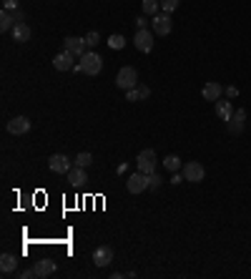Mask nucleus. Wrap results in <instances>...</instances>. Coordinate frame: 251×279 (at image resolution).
Segmentation results:
<instances>
[{
    "label": "nucleus",
    "mask_w": 251,
    "mask_h": 279,
    "mask_svg": "<svg viewBox=\"0 0 251 279\" xmlns=\"http://www.w3.org/2000/svg\"><path fill=\"white\" fill-rule=\"evenodd\" d=\"M53 66H56V70H73L75 68V56H73L70 51L63 48L61 53L53 58Z\"/></svg>",
    "instance_id": "nucleus-11"
},
{
    "label": "nucleus",
    "mask_w": 251,
    "mask_h": 279,
    "mask_svg": "<svg viewBox=\"0 0 251 279\" xmlns=\"http://www.w3.org/2000/svg\"><path fill=\"white\" fill-rule=\"evenodd\" d=\"M65 176H68L70 186H83V184L88 181V176H86V169H83V166H75V169H70Z\"/></svg>",
    "instance_id": "nucleus-17"
},
{
    "label": "nucleus",
    "mask_w": 251,
    "mask_h": 279,
    "mask_svg": "<svg viewBox=\"0 0 251 279\" xmlns=\"http://www.w3.org/2000/svg\"><path fill=\"white\" fill-rule=\"evenodd\" d=\"M13 25H15V13L3 8V10H0V30H3V33H10Z\"/></svg>",
    "instance_id": "nucleus-19"
},
{
    "label": "nucleus",
    "mask_w": 251,
    "mask_h": 279,
    "mask_svg": "<svg viewBox=\"0 0 251 279\" xmlns=\"http://www.w3.org/2000/svg\"><path fill=\"white\" fill-rule=\"evenodd\" d=\"M126 101H131V103H136V101H141V98H138V91H136V88H131V91H126Z\"/></svg>",
    "instance_id": "nucleus-29"
},
{
    "label": "nucleus",
    "mask_w": 251,
    "mask_h": 279,
    "mask_svg": "<svg viewBox=\"0 0 251 279\" xmlns=\"http://www.w3.org/2000/svg\"><path fill=\"white\" fill-rule=\"evenodd\" d=\"M8 131H10L13 136H23V134H28V131H30V118H25V116H15V118H10V121H8Z\"/></svg>",
    "instance_id": "nucleus-10"
},
{
    "label": "nucleus",
    "mask_w": 251,
    "mask_h": 279,
    "mask_svg": "<svg viewBox=\"0 0 251 279\" xmlns=\"http://www.w3.org/2000/svg\"><path fill=\"white\" fill-rule=\"evenodd\" d=\"M244 121H246V111H244V108H239V111H234L231 121H226V126H229V131L236 136V134H241V131H244Z\"/></svg>",
    "instance_id": "nucleus-15"
},
{
    "label": "nucleus",
    "mask_w": 251,
    "mask_h": 279,
    "mask_svg": "<svg viewBox=\"0 0 251 279\" xmlns=\"http://www.w3.org/2000/svg\"><path fill=\"white\" fill-rule=\"evenodd\" d=\"M53 272H56V262H51V259H40V262H35V267H33V274L38 279L51 277Z\"/></svg>",
    "instance_id": "nucleus-16"
},
{
    "label": "nucleus",
    "mask_w": 251,
    "mask_h": 279,
    "mask_svg": "<svg viewBox=\"0 0 251 279\" xmlns=\"http://www.w3.org/2000/svg\"><path fill=\"white\" fill-rule=\"evenodd\" d=\"M133 43H136V51L151 53V51H153V43H156V33H153L151 28H141V30H136Z\"/></svg>",
    "instance_id": "nucleus-2"
},
{
    "label": "nucleus",
    "mask_w": 251,
    "mask_h": 279,
    "mask_svg": "<svg viewBox=\"0 0 251 279\" xmlns=\"http://www.w3.org/2000/svg\"><path fill=\"white\" fill-rule=\"evenodd\" d=\"M15 267H18V259H15L13 254H3V257H0V269H3V274H13Z\"/></svg>",
    "instance_id": "nucleus-20"
},
{
    "label": "nucleus",
    "mask_w": 251,
    "mask_h": 279,
    "mask_svg": "<svg viewBox=\"0 0 251 279\" xmlns=\"http://www.w3.org/2000/svg\"><path fill=\"white\" fill-rule=\"evenodd\" d=\"M5 10H18V0H3Z\"/></svg>",
    "instance_id": "nucleus-32"
},
{
    "label": "nucleus",
    "mask_w": 251,
    "mask_h": 279,
    "mask_svg": "<svg viewBox=\"0 0 251 279\" xmlns=\"http://www.w3.org/2000/svg\"><path fill=\"white\" fill-rule=\"evenodd\" d=\"M91 164H93V156H91L88 151H83V153L75 156V166H83V169H86V166H91Z\"/></svg>",
    "instance_id": "nucleus-23"
},
{
    "label": "nucleus",
    "mask_w": 251,
    "mask_h": 279,
    "mask_svg": "<svg viewBox=\"0 0 251 279\" xmlns=\"http://www.w3.org/2000/svg\"><path fill=\"white\" fill-rule=\"evenodd\" d=\"M48 166H51L53 174H68V171L73 169V164H70V158H68L65 153H53V156L48 158Z\"/></svg>",
    "instance_id": "nucleus-8"
},
{
    "label": "nucleus",
    "mask_w": 251,
    "mask_h": 279,
    "mask_svg": "<svg viewBox=\"0 0 251 279\" xmlns=\"http://www.w3.org/2000/svg\"><path fill=\"white\" fill-rule=\"evenodd\" d=\"M10 35H13V41H15V43H28V41H30V25L20 20V23H15V25H13Z\"/></svg>",
    "instance_id": "nucleus-14"
},
{
    "label": "nucleus",
    "mask_w": 251,
    "mask_h": 279,
    "mask_svg": "<svg viewBox=\"0 0 251 279\" xmlns=\"http://www.w3.org/2000/svg\"><path fill=\"white\" fill-rule=\"evenodd\" d=\"M158 186H161V176L153 171V174H151V181H148V189H158Z\"/></svg>",
    "instance_id": "nucleus-28"
},
{
    "label": "nucleus",
    "mask_w": 251,
    "mask_h": 279,
    "mask_svg": "<svg viewBox=\"0 0 251 279\" xmlns=\"http://www.w3.org/2000/svg\"><path fill=\"white\" fill-rule=\"evenodd\" d=\"M179 8V0H161V10L163 13H174Z\"/></svg>",
    "instance_id": "nucleus-26"
},
{
    "label": "nucleus",
    "mask_w": 251,
    "mask_h": 279,
    "mask_svg": "<svg viewBox=\"0 0 251 279\" xmlns=\"http://www.w3.org/2000/svg\"><path fill=\"white\" fill-rule=\"evenodd\" d=\"M216 116L221 118V121H231V116H234V106H231V101H216Z\"/></svg>",
    "instance_id": "nucleus-18"
},
{
    "label": "nucleus",
    "mask_w": 251,
    "mask_h": 279,
    "mask_svg": "<svg viewBox=\"0 0 251 279\" xmlns=\"http://www.w3.org/2000/svg\"><path fill=\"white\" fill-rule=\"evenodd\" d=\"M148 181H151V174H143V171H138V169H136V174H131V176H128L126 189H128L131 194H141V191H146V189H148Z\"/></svg>",
    "instance_id": "nucleus-5"
},
{
    "label": "nucleus",
    "mask_w": 251,
    "mask_h": 279,
    "mask_svg": "<svg viewBox=\"0 0 251 279\" xmlns=\"http://www.w3.org/2000/svg\"><path fill=\"white\" fill-rule=\"evenodd\" d=\"M136 91H138V98H141V101H146V98L151 96V88H148V86H136Z\"/></svg>",
    "instance_id": "nucleus-27"
},
{
    "label": "nucleus",
    "mask_w": 251,
    "mask_h": 279,
    "mask_svg": "<svg viewBox=\"0 0 251 279\" xmlns=\"http://www.w3.org/2000/svg\"><path fill=\"white\" fill-rule=\"evenodd\" d=\"M163 166H166V169H169L171 174H176L179 169H184V164H181V158H179V156H174V153L163 158Z\"/></svg>",
    "instance_id": "nucleus-22"
},
{
    "label": "nucleus",
    "mask_w": 251,
    "mask_h": 279,
    "mask_svg": "<svg viewBox=\"0 0 251 279\" xmlns=\"http://www.w3.org/2000/svg\"><path fill=\"white\" fill-rule=\"evenodd\" d=\"M108 46H111L113 51H121V48L126 46V38H123V35H116V33H113V35L108 38Z\"/></svg>",
    "instance_id": "nucleus-24"
},
{
    "label": "nucleus",
    "mask_w": 251,
    "mask_h": 279,
    "mask_svg": "<svg viewBox=\"0 0 251 279\" xmlns=\"http://www.w3.org/2000/svg\"><path fill=\"white\" fill-rule=\"evenodd\" d=\"M181 174H184V179H186V181H191V184H198V181H203L206 169H203L198 161H188V164H184Z\"/></svg>",
    "instance_id": "nucleus-7"
},
{
    "label": "nucleus",
    "mask_w": 251,
    "mask_h": 279,
    "mask_svg": "<svg viewBox=\"0 0 251 279\" xmlns=\"http://www.w3.org/2000/svg\"><path fill=\"white\" fill-rule=\"evenodd\" d=\"M141 28H148V20H146V15L136 18V30H141Z\"/></svg>",
    "instance_id": "nucleus-31"
},
{
    "label": "nucleus",
    "mask_w": 251,
    "mask_h": 279,
    "mask_svg": "<svg viewBox=\"0 0 251 279\" xmlns=\"http://www.w3.org/2000/svg\"><path fill=\"white\" fill-rule=\"evenodd\" d=\"M93 262H96V267H108L113 262V249L111 247H96Z\"/></svg>",
    "instance_id": "nucleus-13"
},
{
    "label": "nucleus",
    "mask_w": 251,
    "mask_h": 279,
    "mask_svg": "<svg viewBox=\"0 0 251 279\" xmlns=\"http://www.w3.org/2000/svg\"><path fill=\"white\" fill-rule=\"evenodd\" d=\"M98 41H101V35H98V30H91V33L86 35V46H88V48H93V46H98Z\"/></svg>",
    "instance_id": "nucleus-25"
},
{
    "label": "nucleus",
    "mask_w": 251,
    "mask_h": 279,
    "mask_svg": "<svg viewBox=\"0 0 251 279\" xmlns=\"http://www.w3.org/2000/svg\"><path fill=\"white\" fill-rule=\"evenodd\" d=\"M63 48H65V51H70L75 58H80V56L88 51V46H86V38H75V35L65 38V41H63Z\"/></svg>",
    "instance_id": "nucleus-9"
},
{
    "label": "nucleus",
    "mask_w": 251,
    "mask_h": 279,
    "mask_svg": "<svg viewBox=\"0 0 251 279\" xmlns=\"http://www.w3.org/2000/svg\"><path fill=\"white\" fill-rule=\"evenodd\" d=\"M116 86H118L121 91L136 88V86H138V70L133 68V66H123V68L118 70V75H116Z\"/></svg>",
    "instance_id": "nucleus-3"
},
{
    "label": "nucleus",
    "mask_w": 251,
    "mask_h": 279,
    "mask_svg": "<svg viewBox=\"0 0 251 279\" xmlns=\"http://www.w3.org/2000/svg\"><path fill=\"white\" fill-rule=\"evenodd\" d=\"M224 93H226L229 98H236V96H239V88H236V86H226V88H224Z\"/></svg>",
    "instance_id": "nucleus-30"
},
{
    "label": "nucleus",
    "mask_w": 251,
    "mask_h": 279,
    "mask_svg": "<svg viewBox=\"0 0 251 279\" xmlns=\"http://www.w3.org/2000/svg\"><path fill=\"white\" fill-rule=\"evenodd\" d=\"M141 8H143V15H158V10H161V0H143L141 3Z\"/></svg>",
    "instance_id": "nucleus-21"
},
{
    "label": "nucleus",
    "mask_w": 251,
    "mask_h": 279,
    "mask_svg": "<svg viewBox=\"0 0 251 279\" xmlns=\"http://www.w3.org/2000/svg\"><path fill=\"white\" fill-rule=\"evenodd\" d=\"M221 93H224V86H221V83H216V81H208V83L203 86V91H201L203 101H214V103L221 98Z\"/></svg>",
    "instance_id": "nucleus-12"
},
{
    "label": "nucleus",
    "mask_w": 251,
    "mask_h": 279,
    "mask_svg": "<svg viewBox=\"0 0 251 279\" xmlns=\"http://www.w3.org/2000/svg\"><path fill=\"white\" fill-rule=\"evenodd\" d=\"M78 73H86V75H98L103 70V58L96 53V51H86L80 56V63L75 66Z\"/></svg>",
    "instance_id": "nucleus-1"
},
{
    "label": "nucleus",
    "mask_w": 251,
    "mask_h": 279,
    "mask_svg": "<svg viewBox=\"0 0 251 279\" xmlns=\"http://www.w3.org/2000/svg\"><path fill=\"white\" fill-rule=\"evenodd\" d=\"M136 169L143 171V174H153L156 171V151L153 148H143L136 156Z\"/></svg>",
    "instance_id": "nucleus-4"
},
{
    "label": "nucleus",
    "mask_w": 251,
    "mask_h": 279,
    "mask_svg": "<svg viewBox=\"0 0 251 279\" xmlns=\"http://www.w3.org/2000/svg\"><path fill=\"white\" fill-rule=\"evenodd\" d=\"M171 28H174V23H171V13H158V15H153V20H151V30L156 33V35H169L171 33Z\"/></svg>",
    "instance_id": "nucleus-6"
}]
</instances>
